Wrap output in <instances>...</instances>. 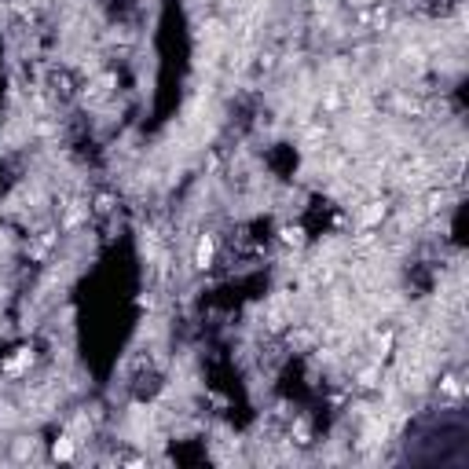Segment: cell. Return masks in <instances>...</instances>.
<instances>
[{
	"instance_id": "6da1fadb",
	"label": "cell",
	"mask_w": 469,
	"mask_h": 469,
	"mask_svg": "<svg viewBox=\"0 0 469 469\" xmlns=\"http://www.w3.org/2000/svg\"><path fill=\"white\" fill-rule=\"evenodd\" d=\"M213 253H217V242H213V234H202L198 239V250H195V268H213Z\"/></svg>"
},
{
	"instance_id": "7a4b0ae2",
	"label": "cell",
	"mask_w": 469,
	"mask_h": 469,
	"mask_svg": "<svg viewBox=\"0 0 469 469\" xmlns=\"http://www.w3.org/2000/svg\"><path fill=\"white\" fill-rule=\"evenodd\" d=\"M73 444H77V440H73V436H59V440H56V447H51V455L67 462V458H73Z\"/></svg>"
},
{
	"instance_id": "3957f363",
	"label": "cell",
	"mask_w": 469,
	"mask_h": 469,
	"mask_svg": "<svg viewBox=\"0 0 469 469\" xmlns=\"http://www.w3.org/2000/svg\"><path fill=\"white\" fill-rule=\"evenodd\" d=\"M282 242H286V246H301V242H304V228H282Z\"/></svg>"
}]
</instances>
